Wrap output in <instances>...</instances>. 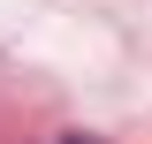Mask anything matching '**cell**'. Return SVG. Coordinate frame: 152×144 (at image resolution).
I'll list each match as a JSON object with an SVG mask.
<instances>
[{"mask_svg":"<svg viewBox=\"0 0 152 144\" xmlns=\"http://www.w3.org/2000/svg\"><path fill=\"white\" fill-rule=\"evenodd\" d=\"M61 144H99V137H61Z\"/></svg>","mask_w":152,"mask_h":144,"instance_id":"1","label":"cell"}]
</instances>
